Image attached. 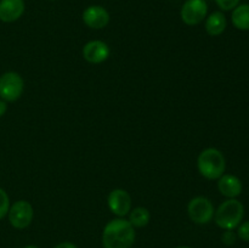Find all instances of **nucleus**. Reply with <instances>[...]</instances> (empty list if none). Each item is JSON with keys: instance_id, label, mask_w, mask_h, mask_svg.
<instances>
[{"instance_id": "obj_1", "label": "nucleus", "mask_w": 249, "mask_h": 248, "mask_svg": "<svg viewBox=\"0 0 249 248\" xmlns=\"http://www.w3.org/2000/svg\"><path fill=\"white\" fill-rule=\"evenodd\" d=\"M135 228L123 218L112 219L102 231L104 248H131L135 242Z\"/></svg>"}, {"instance_id": "obj_2", "label": "nucleus", "mask_w": 249, "mask_h": 248, "mask_svg": "<svg viewBox=\"0 0 249 248\" xmlns=\"http://www.w3.org/2000/svg\"><path fill=\"white\" fill-rule=\"evenodd\" d=\"M197 168L199 174L208 180H218L225 174L226 159L218 148L208 147L202 151L197 158Z\"/></svg>"}, {"instance_id": "obj_3", "label": "nucleus", "mask_w": 249, "mask_h": 248, "mask_svg": "<svg viewBox=\"0 0 249 248\" xmlns=\"http://www.w3.org/2000/svg\"><path fill=\"white\" fill-rule=\"evenodd\" d=\"M245 216V207L238 199L229 198L224 201L214 212V220L220 229L233 230Z\"/></svg>"}, {"instance_id": "obj_4", "label": "nucleus", "mask_w": 249, "mask_h": 248, "mask_svg": "<svg viewBox=\"0 0 249 248\" xmlns=\"http://www.w3.org/2000/svg\"><path fill=\"white\" fill-rule=\"evenodd\" d=\"M24 90V80L18 73L6 72L0 75V99L5 102L17 101Z\"/></svg>"}, {"instance_id": "obj_5", "label": "nucleus", "mask_w": 249, "mask_h": 248, "mask_svg": "<svg viewBox=\"0 0 249 248\" xmlns=\"http://www.w3.org/2000/svg\"><path fill=\"white\" fill-rule=\"evenodd\" d=\"M214 209L213 203L211 199L203 196H197L192 198L187 204V214L191 221L198 225H204L212 221L214 218Z\"/></svg>"}, {"instance_id": "obj_6", "label": "nucleus", "mask_w": 249, "mask_h": 248, "mask_svg": "<svg viewBox=\"0 0 249 248\" xmlns=\"http://www.w3.org/2000/svg\"><path fill=\"white\" fill-rule=\"evenodd\" d=\"M9 221L15 229L18 230H23V229L28 228L33 221L34 211L32 204L28 201H21L15 202L12 206H10L9 209Z\"/></svg>"}, {"instance_id": "obj_7", "label": "nucleus", "mask_w": 249, "mask_h": 248, "mask_svg": "<svg viewBox=\"0 0 249 248\" xmlns=\"http://www.w3.org/2000/svg\"><path fill=\"white\" fill-rule=\"evenodd\" d=\"M208 14L206 0H186L180 11L182 22L187 26H197L204 21Z\"/></svg>"}, {"instance_id": "obj_8", "label": "nucleus", "mask_w": 249, "mask_h": 248, "mask_svg": "<svg viewBox=\"0 0 249 248\" xmlns=\"http://www.w3.org/2000/svg\"><path fill=\"white\" fill-rule=\"evenodd\" d=\"M107 204L114 215L123 218L131 211V197L125 190L114 189L109 192Z\"/></svg>"}, {"instance_id": "obj_9", "label": "nucleus", "mask_w": 249, "mask_h": 248, "mask_svg": "<svg viewBox=\"0 0 249 248\" xmlns=\"http://www.w3.org/2000/svg\"><path fill=\"white\" fill-rule=\"evenodd\" d=\"M83 57L87 62L92 65H99L105 62L109 57L108 45L102 40H91L83 46Z\"/></svg>"}, {"instance_id": "obj_10", "label": "nucleus", "mask_w": 249, "mask_h": 248, "mask_svg": "<svg viewBox=\"0 0 249 248\" xmlns=\"http://www.w3.org/2000/svg\"><path fill=\"white\" fill-rule=\"evenodd\" d=\"M83 22L91 29H102L109 23V14L104 6L91 5L83 11Z\"/></svg>"}, {"instance_id": "obj_11", "label": "nucleus", "mask_w": 249, "mask_h": 248, "mask_svg": "<svg viewBox=\"0 0 249 248\" xmlns=\"http://www.w3.org/2000/svg\"><path fill=\"white\" fill-rule=\"evenodd\" d=\"M23 0H0V21L11 23L17 21L24 12Z\"/></svg>"}, {"instance_id": "obj_12", "label": "nucleus", "mask_w": 249, "mask_h": 248, "mask_svg": "<svg viewBox=\"0 0 249 248\" xmlns=\"http://www.w3.org/2000/svg\"><path fill=\"white\" fill-rule=\"evenodd\" d=\"M242 181L232 174H224L218 179V190L226 198H236L242 194Z\"/></svg>"}, {"instance_id": "obj_13", "label": "nucleus", "mask_w": 249, "mask_h": 248, "mask_svg": "<svg viewBox=\"0 0 249 248\" xmlns=\"http://www.w3.org/2000/svg\"><path fill=\"white\" fill-rule=\"evenodd\" d=\"M228 21L224 12L215 11L209 15L206 19V31L211 36H219L225 32Z\"/></svg>"}, {"instance_id": "obj_14", "label": "nucleus", "mask_w": 249, "mask_h": 248, "mask_svg": "<svg viewBox=\"0 0 249 248\" xmlns=\"http://www.w3.org/2000/svg\"><path fill=\"white\" fill-rule=\"evenodd\" d=\"M231 21L235 28L240 31H249V4L237 5L232 10Z\"/></svg>"}, {"instance_id": "obj_15", "label": "nucleus", "mask_w": 249, "mask_h": 248, "mask_svg": "<svg viewBox=\"0 0 249 248\" xmlns=\"http://www.w3.org/2000/svg\"><path fill=\"white\" fill-rule=\"evenodd\" d=\"M151 220V213L147 208L145 207H136V208L131 209L129 213V223L134 226V228H145Z\"/></svg>"}, {"instance_id": "obj_16", "label": "nucleus", "mask_w": 249, "mask_h": 248, "mask_svg": "<svg viewBox=\"0 0 249 248\" xmlns=\"http://www.w3.org/2000/svg\"><path fill=\"white\" fill-rule=\"evenodd\" d=\"M10 209V198L6 191L0 187V220L7 215Z\"/></svg>"}, {"instance_id": "obj_17", "label": "nucleus", "mask_w": 249, "mask_h": 248, "mask_svg": "<svg viewBox=\"0 0 249 248\" xmlns=\"http://www.w3.org/2000/svg\"><path fill=\"white\" fill-rule=\"evenodd\" d=\"M215 2L221 11H231L237 5H240V0H215Z\"/></svg>"}, {"instance_id": "obj_18", "label": "nucleus", "mask_w": 249, "mask_h": 248, "mask_svg": "<svg viewBox=\"0 0 249 248\" xmlns=\"http://www.w3.org/2000/svg\"><path fill=\"white\" fill-rule=\"evenodd\" d=\"M237 236L242 241L249 242V220L245 221V223H241L237 226Z\"/></svg>"}, {"instance_id": "obj_19", "label": "nucleus", "mask_w": 249, "mask_h": 248, "mask_svg": "<svg viewBox=\"0 0 249 248\" xmlns=\"http://www.w3.org/2000/svg\"><path fill=\"white\" fill-rule=\"evenodd\" d=\"M236 240H237V235H236L233 230H225L223 235H221V241L226 246L235 245Z\"/></svg>"}, {"instance_id": "obj_20", "label": "nucleus", "mask_w": 249, "mask_h": 248, "mask_svg": "<svg viewBox=\"0 0 249 248\" xmlns=\"http://www.w3.org/2000/svg\"><path fill=\"white\" fill-rule=\"evenodd\" d=\"M55 248H78V247L72 242H61L58 243Z\"/></svg>"}, {"instance_id": "obj_21", "label": "nucleus", "mask_w": 249, "mask_h": 248, "mask_svg": "<svg viewBox=\"0 0 249 248\" xmlns=\"http://www.w3.org/2000/svg\"><path fill=\"white\" fill-rule=\"evenodd\" d=\"M6 111H7V105H6V102H5L4 100L0 99V117L4 116V114L6 113Z\"/></svg>"}, {"instance_id": "obj_22", "label": "nucleus", "mask_w": 249, "mask_h": 248, "mask_svg": "<svg viewBox=\"0 0 249 248\" xmlns=\"http://www.w3.org/2000/svg\"><path fill=\"white\" fill-rule=\"evenodd\" d=\"M24 248H39V247H36V246H34V245H29V246H26Z\"/></svg>"}, {"instance_id": "obj_23", "label": "nucleus", "mask_w": 249, "mask_h": 248, "mask_svg": "<svg viewBox=\"0 0 249 248\" xmlns=\"http://www.w3.org/2000/svg\"><path fill=\"white\" fill-rule=\"evenodd\" d=\"M175 248H191L189 246H179V247H175Z\"/></svg>"}]
</instances>
